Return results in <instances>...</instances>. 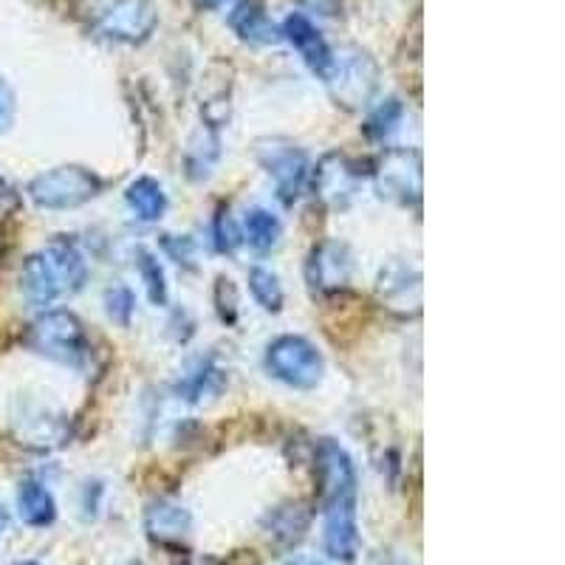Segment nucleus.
I'll list each match as a JSON object with an SVG mask.
<instances>
[{"mask_svg":"<svg viewBox=\"0 0 565 565\" xmlns=\"http://www.w3.org/2000/svg\"><path fill=\"white\" fill-rule=\"evenodd\" d=\"M83 18L99 38L130 45L145 43L159 20L150 0H88Z\"/></svg>","mask_w":565,"mask_h":565,"instance_id":"1","label":"nucleus"},{"mask_svg":"<svg viewBox=\"0 0 565 565\" xmlns=\"http://www.w3.org/2000/svg\"><path fill=\"white\" fill-rule=\"evenodd\" d=\"M26 345L45 360L71 367L83 365L90 353L83 322L71 311H45L43 317H38L29 328Z\"/></svg>","mask_w":565,"mask_h":565,"instance_id":"2","label":"nucleus"},{"mask_svg":"<svg viewBox=\"0 0 565 565\" xmlns=\"http://www.w3.org/2000/svg\"><path fill=\"white\" fill-rule=\"evenodd\" d=\"M326 85L331 88V97L348 110H360L376 94L380 85V68L373 57L362 49H340L331 52V63L326 71Z\"/></svg>","mask_w":565,"mask_h":565,"instance_id":"3","label":"nucleus"},{"mask_svg":"<svg viewBox=\"0 0 565 565\" xmlns=\"http://www.w3.org/2000/svg\"><path fill=\"white\" fill-rule=\"evenodd\" d=\"M99 190H103V179L97 173L77 168V164H65V168H54L32 179L29 199L40 210H74V206L97 199Z\"/></svg>","mask_w":565,"mask_h":565,"instance_id":"4","label":"nucleus"},{"mask_svg":"<svg viewBox=\"0 0 565 565\" xmlns=\"http://www.w3.org/2000/svg\"><path fill=\"white\" fill-rule=\"evenodd\" d=\"M266 367L282 385L297 387V391H311V387L320 385L326 362H322V353L317 351L315 342H309L306 337L286 334L277 337L266 348Z\"/></svg>","mask_w":565,"mask_h":565,"instance_id":"5","label":"nucleus"},{"mask_svg":"<svg viewBox=\"0 0 565 565\" xmlns=\"http://www.w3.org/2000/svg\"><path fill=\"white\" fill-rule=\"evenodd\" d=\"M255 156L260 161V168L271 175L277 186L282 204H295L300 199L302 186L309 181L311 164L306 150L297 148L291 139H260L255 145Z\"/></svg>","mask_w":565,"mask_h":565,"instance_id":"6","label":"nucleus"},{"mask_svg":"<svg viewBox=\"0 0 565 565\" xmlns=\"http://www.w3.org/2000/svg\"><path fill=\"white\" fill-rule=\"evenodd\" d=\"M382 199L411 206L422 201V156L416 150H387L376 168Z\"/></svg>","mask_w":565,"mask_h":565,"instance_id":"7","label":"nucleus"},{"mask_svg":"<svg viewBox=\"0 0 565 565\" xmlns=\"http://www.w3.org/2000/svg\"><path fill=\"white\" fill-rule=\"evenodd\" d=\"M326 552L337 563H353L360 554L356 489L326 498Z\"/></svg>","mask_w":565,"mask_h":565,"instance_id":"8","label":"nucleus"},{"mask_svg":"<svg viewBox=\"0 0 565 565\" xmlns=\"http://www.w3.org/2000/svg\"><path fill=\"white\" fill-rule=\"evenodd\" d=\"M376 295L393 315H418L422 311V271L407 260H393L380 271Z\"/></svg>","mask_w":565,"mask_h":565,"instance_id":"9","label":"nucleus"},{"mask_svg":"<svg viewBox=\"0 0 565 565\" xmlns=\"http://www.w3.org/2000/svg\"><path fill=\"white\" fill-rule=\"evenodd\" d=\"M353 257L345 244H320L311 249L306 264V280L315 295H334L342 291L351 280Z\"/></svg>","mask_w":565,"mask_h":565,"instance_id":"10","label":"nucleus"},{"mask_svg":"<svg viewBox=\"0 0 565 565\" xmlns=\"http://www.w3.org/2000/svg\"><path fill=\"white\" fill-rule=\"evenodd\" d=\"M362 173L348 156L328 153L315 170V190L326 204L348 206L360 190Z\"/></svg>","mask_w":565,"mask_h":565,"instance_id":"11","label":"nucleus"},{"mask_svg":"<svg viewBox=\"0 0 565 565\" xmlns=\"http://www.w3.org/2000/svg\"><path fill=\"white\" fill-rule=\"evenodd\" d=\"M43 255L49 257L54 275H57L60 286H63V295H74L85 286L88 280V260H85L83 249H79L77 241H71L68 235H57L52 244L45 246Z\"/></svg>","mask_w":565,"mask_h":565,"instance_id":"12","label":"nucleus"},{"mask_svg":"<svg viewBox=\"0 0 565 565\" xmlns=\"http://www.w3.org/2000/svg\"><path fill=\"white\" fill-rule=\"evenodd\" d=\"M20 291H23L26 302L34 306V309H45V306H52L63 295V286H60L57 275H54L52 264H49V257L43 252L29 255L23 260V269H20Z\"/></svg>","mask_w":565,"mask_h":565,"instance_id":"13","label":"nucleus"},{"mask_svg":"<svg viewBox=\"0 0 565 565\" xmlns=\"http://www.w3.org/2000/svg\"><path fill=\"white\" fill-rule=\"evenodd\" d=\"M280 34L289 38V43L302 54V60L309 63V68L315 71L317 77H326L328 63H331V49H328V43L322 40L320 29H317L306 14H291V18L282 23Z\"/></svg>","mask_w":565,"mask_h":565,"instance_id":"14","label":"nucleus"},{"mask_svg":"<svg viewBox=\"0 0 565 565\" xmlns=\"http://www.w3.org/2000/svg\"><path fill=\"white\" fill-rule=\"evenodd\" d=\"M230 26L235 29L241 40L255 45H271L280 40V32L271 23L269 12H266L264 0H241L238 7L232 9Z\"/></svg>","mask_w":565,"mask_h":565,"instance_id":"15","label":"nucleus"},{"mask_svg":"<svg viewBox=\"0 0 565 565\" xmlns=\"http://www.w3.org/2000/svg\"><path fill=\"white\" fill-rule=\"evenodd\" d=\"M18 514L20 521L32 529H45L52 526L54 518H57V503H54V494L38 481H23L18 489Z\"/></svg>","mask_w":565,"mask_h":565,"instance_id":"16","label":"nucleus"},{"mask_svg":"<svg viewBox=\"0 0 565 565\" xmlns=\"http://www.w3.org/2000/svg\"><path fill=\"white\" fill-rule=\"evenodd\" d=\"M145 526H148L150 537L156 540H179L190 532L193 518L181 503L156 501L150 503L148 514H145Z\"/></svg>","mask_w":565,"mask_h":565,"instance_id":"17","label":"nucleus"},{"mask_svg":"<svg viewBox=\"0 0 565 565\" xmlns=\"http://www.w3.org/2000/svg\"><path fill=\"white\" fill-rule=\"evenodd\" d=\"M125 201H128V206L134 210L136 218L148 221V224L164 218V212H168V195H164V186H161L156 179H148V175H141V179H136L134 184L128 186Z\"/></svg>","mask_w":565,"mask_h":565,"instance_id":"18","label":"nucleus"},{"mask_svg":"<svg viewBox=\"0 0 565 565\" xmlns=\"http://www.w3.org/2000/svg\"><path fill=\"white\" fill-rule=\"evenodd\" d=\"M282 238V224L275 212L255 206L244 215V241L255 252H271Z\"/></svg>","mask_w":565,"mask_h":565,"instance_id":"19","label":"nucleus"},{"mask_svg":"<svg viewBox=\"0 0 565 565\" xmlns=\"http://www.w3.org/2000/svg\"><path fill=\"white\" fill-rule=\"evenodd\" d=\"M249 291L260 309L271 311V315H277L282 309V286L275 271L264 269V266H255L249 271Z\"/></svg>","mask_w":565,"mask_h":565,"instance_id":"20","label":"nucleus"},{"mask_svg":"<svg viewBox=\"0 0 565 565\" xmlns=\"http://www.w3.org/2000/svg\"><path fill=\"white\" fill-rule=\"evenodd\" d=\"M139 275H141V282H145V289H148L150 302H156V306H164V302H168V282H164V269L159 266L156 255H150V252H141Z\"/></svg>","mask_w":565,"mask_h":565,"instance_id":"21","label":"nucleus"},{"mask_svg":"<svg viewBox=\"0 0 565 565\" xmlns=\"http://www.w3.org/2000/svg\"><path fill=\"white\" fill-rule=\"evenodd\" d=\"M105 311H108L110 320L128 328L136 311V295L125 286V282H114V286H108V291H105Z\"/></svg>","mask_w":565,"mask_h":565,"instance_id":"22","label":"nucleus"},{"mask_svg":"<svg viewBox=\"0 0 565 565\" xmlns=\"http://www.w3.org/2000/svg\"><path fill=\"white\" fill-rule=\"evenodd\" d=\"M402 114H405V110H402V103H398V99H387V103L382 105V108L373 110L371 119H367V134L376 136V139H385V136L396 128Z\"/></svg>","mask_w":565,"mask_h":565,"instance_id":"23","label":"nucleus"},{"mask_svg":"<svg viewBox=\"0 0 565 565\" xmlns=\"http://www.w3.org/2000/svg\"><path fill=\"white\" fill-rule=\"evenodd\" d=\"M215 306H218L221 320L235 322V317H238V295H235V286H232L230 277H218V286H215Z\"/></svg>","mask_w":565,"mask_h":565,"instance_id":"24","label":"nucleus"},{"mask_svg":"<svg viewBox=\"0 0 565 565\" xmlns=\"http://www.w3.org/2000/svg\"><path fill=\"white\" fill-rule=\"evenodd\" d=\"M241 244V235L238 230H235V224H232L230 212L221 210L218 218H215V246H218V252H235V246Z\"/></svg>","mask_w":565,"mask_h":565,"instance_id":"25","label":"nucleus"},{"mask_svg":"<svg viewBox=\"0 0 565 565\" xmlns=\"http://www.w3.org/2000/svg\"><path fill=\"white\" fill-rule=\"evenodd\" d=\"M14 119V94L7 85V79L0 77V134L12 125Z\"/></svg>","mask_w":565,"mask_h":565,"instance_id":"26","label":"nucleus"},{"mask_svg":"<svg viewBox=\"0 0 565 565\" xmlns=\"http://www.w3.org/2000/svg\"><path fill=\"white\" fill-rule=\"evenodd\" d=\"M373 565H407L405 559H398V557H391V554H380V557H376V563Z\"/></svg>","mask_w":565,"mask_h":565,"instance_id":"27","label":"nucleus"},{"mask_svg":"<svg viewBox=\"0 0 565 565\" xmlns=\"http://www.w3.org/2000/svg\"><path fill=\"white\" fill-rule=\"evenodd\" d=\"M9 526V514H7V509L0 507V534H3V529Z\"/></svg>","mask_w":565,"mask_h":565,"instance_id":"28","label":"nucleus"},{"mask_svg":"<svg viewBox=\"0 0 565 565\" xmlns=\"http://www.w3.org/2000/svg\"><path fill=\"white\" fill-rule=\"evenodd\" d=\"M9 195H12V190H9V184L3 179H0V201L3 199H9Z\"/></svg>","mask_w":565,"mask_h":565,"instance_id":"29","label":"nucleus"},{"mask_svg":"<svg viewBox=\"0 0 565 565\" xmlns=\"http://www.w3.org/2000/svg\"><path fill=\"white\" fill-rule=\"evenodd\" d=\"M195 3H199V7H221L224 0H195Z\"/></svg>","mask_w":565,"mask_h":565,"instance_id":"30","label":"nucleus"},{"mask_svg":"<svg viewBox=\"0 0 565 565\" xmlns=\"http://www.w3.org/2000/svg\"><path fill=\"white\" fill-rule=\"evenodd\" d=\"M289 565H322V563H317V559H295V563Z\"/></svg>","mask_w":565,"mask_h":565,"instance_id":"31","label":"nucleus"},{"mask_svg":"<svg viewBox=\"0 0 565 565\" xmlns=\"http://www.w3.org/2000/svg\"><path fill=\"white\" fill-rule=\"evenodd\" d=\"M20 565H38V563H20Z\"/></svg>","mask_w":565,"mask_h":565,"instance_id":"32","label":"nucleus"}]
</instances>
